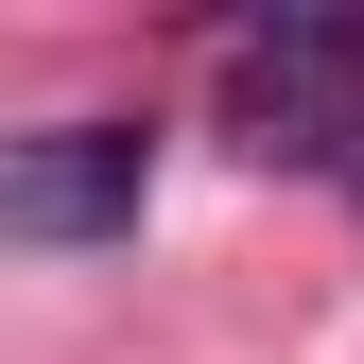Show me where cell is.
Here are the masks:
<instances>
[{
    "instance_id": "6da1fadb",
    "label": "cell",
    "mask_w": 364,
    "mask_h": 364,
    "mask_svg": "<svg viewBox=\"0 0 364 364\" xmlns=\"http://www.w3.org/2000/svg\"><path fill=\"white\" fill-rule=\"evenodd\" d=\"M225 139L260 173H364V18L347 0H260V18H225Z\"/></svg>"
},
{
    "instance_id": "7a4b0ae2",
    "label": "cell",
    "mask_w": 364,
    "mask_h": 364,
    "mask_svg": "<svg viewBox=\"0 0 364 364\" xmlns=\"http://www.w3.org/2000/svg\"><path fill=\"white\" fill-rule=\"evenodd\" d=\"M156 191V122H35L0 139V225L18 243H122Z\"/></svg>"
}]
</instances>
